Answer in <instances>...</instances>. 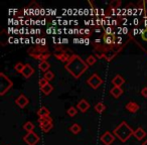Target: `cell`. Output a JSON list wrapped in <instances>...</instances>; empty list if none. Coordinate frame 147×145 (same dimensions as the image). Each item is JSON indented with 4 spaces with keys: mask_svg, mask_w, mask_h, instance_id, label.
<instances>
[{
    "mask_svg": "<svg viewBox=\"0 0 147 145\" xmlns=\"http://www.w3.org/2000/svg\"><path fill=\"white\" fill-rule=\"evenodd\" d=\"M122 5V2H121L120 0H112L110 3H109V6H108V11L110 10H117L119 7Z\"/></svg>",
    "mask_w": 147,
    "mask_h": 145,
    "instance_id": "obj_20",
    "label": "cell"
},
{
    "mask_svg": "<svg viewBox=\"0 0 147 145\" xmlns=\"http://www.w3.org/2000/svg\"><path fill=\"white\" fill-rule=\"evenodd\" d=\"M49 114H51V112H49V110L47 108V107L42 106L40 107V108L37 110V115H38L39 118H45V117H49Z\"/></svg>",
    "mask_w": 147,
    "mask_h": 145,
    "instance_id": "obj_18",
    "label": "cell"
},
{
    "mask_svg": "<svg viewBox=\"0 0 147 145\" xmlns=\"http://www.w3.org/2000/svg\"><path fill=\"white\" fill-rule=\"evenodd\" d=\"M23 129H24L27 133L33 132V130H34V124H33L32 122H30V121H27V122H25L24 124H23Z\"/></svg>",
    "mask_w": 147,
    "mask_h": 145,
    "instance_id": "obj_23",
    "label": "cell"
},
{
    "mask_svg": "<svg viewBox=\"0 0 147 145\" xmlns=\"http://www.w3.org/2000/svg\"><path fill=\"white\" fill-rule=\"evenodd\" d=\"M134 130L127 124L125 121L121 122L113 131V134L121 141V142H126L129 138L133 135Z\"/></svg>",
    "mask_w": 147,
    "mask_h": 145,
    "instance_id": "obj_3",
    "label": "cell"
},
{
    "mask_svg": "<svg viewBox=\"0 0 147 145\" xmlns=\"http://www.w3.org/2000/svg\"><path fill=\"white\" fill-rule=\"evenodd\" d=\"M87 84H88L92 89L97 90V89H98L99 87L103 84V80L101 79V77L99 76L98 74L94 73V74H93L92 76H91L90 78L87 80Z\"/></svg>",
    "mask_w": 147,
    "mask_h": 145,
    "instance_id": "obj_8",
    "label": "cell"
},
{
    "mask_svg": "<svg viewBox=\"0 0 147 145\" xmlns=\"http://www.w3.org/2000/svg\"><path fill=\"white\" fill-rule=\"evenodd\" d=\"M96 61H97V59H96L95 55H89V57H87V59H86V63L89 67H90V65H95Z\"/></svg>",
    "mask_w": 147,
    "mask_h": 145,
    "instance_id": "obj_28",
    "label": "cell"
},
{
    "mask_svg": "<svg viewBox=\"0 0 147 145\" xmlns=\"http://www.w3.org/2000/svg\"><path fill=\"white\" fill-rule=\"evenodd\" d=\"M112 84L114 87H121L123 84H125V79L121 75H116L112 80Z\"/></svg>",
    "mask_w": 147,
    "mask_h": 145,
    "instance_id": "obj_17",
    "label": "cell"
},
{
    "mask_svg": "<svg viewBox=\"0 0 147 145\" xmlns=\"http://www.w3.org/2000/svg\"><path fill=\"white\" fill-rule=\"evenodd\" d=\"M12 87V81L4 73H0V96H4Z\"/></svg>",
    "mask_w": 147,
    "mask_h": 145,
    "instance_id": "obj_5",
    "label": "cell"
},
{
    "mask_svg": "<svg viewBox=\"0 0 147 145\" xmlns=\"http://www.w3.org/2000/svg\"><path fill=\"white\" fill-rule=\"evenodd\" d=\"M38 123H39V126L43 127V126H47V125H49L53 123V118L51 116L49 117H45V118H39L38 119Z\"/></svg>",
    "mask_w": 147,
    "mask_h": 145,
    "instance_id": "obj_21",
    "label": "cell"
},
{
    "mask_svg": "<svg viewBox=\"0 0 147 145\" xmlns=\"http://www.w3.org/2000/svg\"><path fill=\"white\" fill-rule=\"evenodd\" d=\"M142 145H147V139H146V140L144 141V142L142 143Z\"/></svg>",
    "mask_w": 147,
    "mask_h": 145,
    "instance_id": "obj_34",
    "label": "cell"
},
{
    "mask_svg": "<svg viewBox=\"0 0 147 145\" xmlns=\"http://www.w3.org/2000/svg\"><path fill=\"white\" fill-rule=\"evenodd\" d=\"M81 130H82V128H81L80 125L77 124V123H75V124H73L69 127V131H71L73 134H79V133L81 132Z\"/></svg>",
    "mask_w": 147,
    "mask_h": 145,
    "instance_id": "obj_26",
    "label": "cell"
},
{
    "mask_svg": "<svg viewBox=\"0 0 147 145\" xmlns=\"http://www.w3.org/2000/svg\"><path fill=\"white\" fill-rule=\"evenodd\" d=\"M88 67L89 65H87L86 61H84L80 55H75V53L71 55L69 61L65 65V69L75 79L81 78V76L88 69Z\"/></svg>",
    "mask_w": 147,
    "mask_h": 145,
    "instance_id": "obj_2",
    "label": "cell"
},
{
    "mask_svg": "<svg viewBox=\"0 0 147 145\" xmlns=\"http://www.w3.org/2000/svg\"><path fill=\"white\" fill-rule=\"evenodd\" d=\"M125 108H126V110H128L129 112L131 113H136L137 111L140 109V106H139L138 103L134 102V101H130L129 103H127L126 106H125Z\"/></svg>",
    "mask_w": 147,
    "mask_h": 145,
    "instance_id": "obj_15",
    "label": "cell"
},
{
    "mask_svg": "<svg viewBox=\"0 0 147 145\" xmlns=\"http://www.w3.org/2000/svg\"><path fill=\"white\" fill-rule=\"evenodd\" d=\"M130 39V36L129 34H122V35H117L116 37V42H115V45L113 47L114 51H116L117 53H120L122 51L123 47L126 45V43L128 42V40Z\"/></svg>",
    "mask_w": 147,
    "mask_h": 145,
    "instance_id": "obj_7",
    "label": "cell"
},
{
    "mask_svg": "<svg viewBox=\"0 0 147 145\" xmlns=\"http://www.w3.org/2000/svg\"><path fill=\"white\" fill-rule=\"evenodd\" d=\"M94 109L97 113H103L105 110H106V105L102 102H99L94 106Z\"/></svg>",
    "mask_w": 147,
    "mask_h": 145,
    "instance_id": "obj_25",
    "label": "cell"
},
{
    "mask_svg": "<svg viewBox=\"0 0 147 145\" xmlns=\"http://www.w3.org/2000/svg\"><path fill=\"white\" fill-rule=\"evenodd\" d=\"M73 55L74 53H69V51H67V49H63L61 45H57V47H55L53 55H55L59 61H63V63H67V61H69V59H71V57Z\"/></svg>",
    "mask_w": 147,
    "mask_h": 145,
    "instance_id": "obj_6",
    "label": "cell"
},
{
    "mask_svg": "<svg viewBox=\"0 0 147 145\" xmlns=\"http://www.w3.org/2000/svg\"><path fill=\"white\" fill-rule=\"evenodd\" d=\"M47 83H49V82H47V81L45 80V79H43V78H42V79H40V80L38 81V85H39V87H40V88L45 87V85L47 84Z\"/></svg>",
    "mask_w": 147,
    "mask_h": 145,
    "instance_id": "obj_32",
    "label": "cell"
},
{
    "mask_svg": "<svg viewBox=\"0 0 147 145\" xmlns=\"http://www.w3.org/2000/svg\"><path fill=\"white\" fill-rule=\"evenodd\" d=\"M33 74H34V69L31 67V65L26 63L25 67H24V69H23L22 73H21V75H22L25 79H29Z\"/></svg>",
    "mask_w": 147,
    "mask_h": 145,
    "instance_id": "obj_13",
    "label": "cell"
},
{
    "mask_svg": "<svg viewBox=\"0 0 147 145\" xmlns=\"http://www.w3.org/2000/svg\"><path fill=\"white\" fill-rule=\"evenodd\" d=\"M116 32L115 33H111V34H107V33H104L103 35V43H104L105 47H109V49H113L115 45V42H116Z\"/></svg>",
    "mask_w": 147,
    "mask_h": 145,
    "instance_id": "obj_9",
    "label": "cell"
},
{
    "mask_svg": "<svg viewBox=\"0 0 147 145\" xmlns=\"http://www.w3.org/2000/svg\"><path fill=\"white\" fill-rule=\"evenodd\" d=\"M24 67H25V65H23L22 63H20V61H19V63H17L16 65H14V69L15 71H17V73H22V71H23V69H24Z\"/></svg>",
    "mask_w": 147,
    "mask_h": 145,
    "instance_id": "obj_30",
    "label": "cell"
},
{
    "mask_svg": "<svg viewBox=\"0 0 147 145\" xmlns=\"http://www.w3.org/2000/svg\"><path fill=\"white\" fill-rule=\"evenodd\" d=\"M89 108H90V104H89V103L87 102V100H85V99H82V100L77 104V109H78L79 111H81L82 113L87 112V111L89 110Z\"/></svg>",
    "mask_w": 147,
    "mask_h": 145,
    "instance_id": "obj_14",
    "label": "cell"
},
{
    "mask_svg": "<svg viewBox=\"0 0 147 145\" xmlns=\"http://www.w3.org/2000/svg\"><path fill=\"white\" fill-rule=\"evenodd\" d=\"M27 53L30 55L31 57L35 59H38L40 61H45L51 57V53L49 51V49H47L45 45H37L33 47H30L27 51Z\"/></svg>",
    "mask_w": 147,
    "mask_h": 145,
    "instance_id": "obj_4",
    "label": "cell"
},
{
    "mask_svg": "<svg viewBox=\"0 0 147 145\" xmlns=\"http://www.w3.org/2000/svg\"><path fill=\"white\" fill-rule=\"evenodd\" d=\"M49 67H51V65L49 63V61H40V63H38V69H40V71H49Z\"/></svg>",
    "mask_w": 147,
    "mask_h": 145,
    "instance_id": "obj_24",
    "label": "cell"
},
{
    "mask_svg": "<svg viewBox=\"0 0 147 145\" xmlns=\"http://www.w3.org/2000/svg\"><path fill=\"white\" fill-rule=\"evenodd\" d=\"M141 95H142L144 98H147V87H144V88L141 90Z\"/></svg>",
    "mask_w": 147,
    "mask_h": 145,
    "instance_id": "obj_33",
    "label": "cell"
},
{
    "mask_svg": "<svg viewBox=\"0 0 147 145\" xmlns=\"http://www.w3.org/2000/svg\"><path fill=\"white\" fill-rule=\"evenodd\" d=\"M53 78H55V74H53V71H47L43 74V79H45L47 82L51 81Z\"/></svg>",
    "mask_w": 147,
    "mask_h": 145,
    "instance_id": "obj_27",
    "label": "cell"
},
{
    "mask_svg": "<svg viewBox=\"0 0 147 145\" xmlns=\"http://www.w3.org/2000/svg\"><path fill=\"white\" fill-rule=\"evenodd\" d=\"M115 138H116V136H115L114 134H112V133L109 132V131H106L104 134L101 135L100 140H101V142H102L103 144L111 145L115 141Z\"/></svg>",
    "mask_w": 147,
    "mask_h": 145,
    "instance_id": "obj_11",
    "label": "cell"
},
{
    "mask_svg": "<svg viewBox=\"0 0 147 145\" xmlns=\"http://www.w3.org/2000/svg\"><path fill=\"white\" fill-rule=\"evenodd\" d=\"M133 136L137 139V140L141 141L145 136H146V132L145 130L142 128V127H138L136 130H134V133H133Z\"/></svg>",
    "mask_w": 147,
    "mask_h": 145,
    "instance_id": "obj_16",
    "label": "cell"
},
{
    "mask_svg": "<svg viewBox=\"0 0 147 145\" xmlns=\"http://www.w3.org/2000/svg\"><path fill=\"white\" fill-rule=\"evenodd\" d=\"M67 113L69 117H75L77 115V113H78V109L76 107H69L67 110Z\"/></svg>",
    "mask_w": 147,
    "mask_h": 145,
    "instance_id": "obj_29",
    "label": "cell"
},
{
    "mask_svg": "<svg viewBox=\"0 0 147 145\" xmlns=\"http://www.w3.org/2000/svg\"><path fill=\"white\" fill-rule=\"evenodd\" d=\"M40 90H41V92L43 93L45 95H47V96H49V94H51V92L53 91V87L51 86L49 83H47V85H45V87H42V88H40Z\"/></svg>",
    "mask_w": 147,
    "mask_h": 145,
    "instance_id": "obj_22",
    "label": "cell"
},
{
    "mask_svg": "<svg viewBox=\"0 0 147 145\" xmlns=\"http://www.w3.org/2000/svg\"><path fill=\"white\" fill-rule=\"evenodd\" d=\"M53 123H51V124H49V125H47V126L40 127V128L45 133H47V132H49L51 129H53Z\"/></svg>",
    "mask_w": 147,
    "mask_h": 145,
    "instance_id": "obj_31",
    "label": "cell"
},
{
    "mask_svg": "<svg viewBox=\"0 0 147 145\" xmlns=\"http://www.w3.org/2000/svg\"><path fill=\"white\" fill-rule=\"evenodd\" d=\"M110 94L112 95L114 98L117 99L123 94V89L121 88V87H113L110 90Z\"/></svg>",
    "mask_w": 147,
    "mask_h": 145,
    "instance_id": "obj_19",
    "label": "cell"
},
{
    "mask_svg": "<svg viewBox=\"0 0 147 145\" xmlns=\"http://www.w3.org/2000/svg\"><path fill=\"white\" fill-rule=\"evenodd\" d=\"M23 141H24L27 145H36V143L39 141V136L34 131H33V132L26 133V135L23 137Z\"/></svg>",
    "mask_w": 147,
    "mask_h": 145,
    "instance_id": "obj_10",
    "label": "cell"
},
{
    "mask_svg": "<svg viewBox=\"0 0 147 145\" xmlns=\"http://www.w3.org/2000/svg\"><path fill=\"white\" fill-rule=\"evenodd\" d=\"M28 103H29L28 98H27L24 94H20L16 99H15V104L21 109H24L25 107L28 105Z\"/></svg>",
    "mask_w": 147,
    "mask_h": 145,
    "instance_id": "obj_12",
    "label": "cell"
},
{
    "mask_svg": "<svg viewBox=\"0 0 147 145\" xmlns=\"http://www.w3.org/2000/svg\"><path fill=\"white\" fill-rule=\"evenodd\" d=\"M128 34L130 39H132L143 51L147 53V24H144L143 19L139 25L129 29Z\"/></svg>",
    "mask_w": 147,
    "mask_h": 145,
    "instance_id": "obj_1",
    "label": "cell"
}]
</instances>
